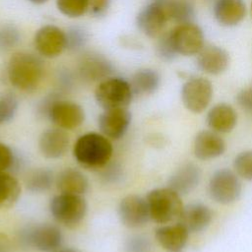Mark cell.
I'll return each mask as SVG.
<instances>
[{
    "label": "cell",
    "instance_id": "cell-5",
    "mask_svg": "<svg viewBox=\"0 0 252 252\" xmlns=\"http://www.w3.org/2000/svg\"><path fill=\"white\" fill-rule=\"evenodd\" d=\"M49 209L58 222L72 227L84 220L87 214V203L82 196L61 193L52 198Z\"/></svg>",
    "mask_w": 252,
    "mask_h": 252
},
{
    "label": "cell",
    "instance_id": "cell-1",
    "mask_svg": "<svg viewBox=\"0 0 252 252\" xmlns=\"http://www.w3.org/2000/svg\"><path fill=\"white\" fill-rule=\"evenodd\" d=\"M7 74L13 87L24 92H32L39 86L44 66L39 57L28 52H18L10 58Z\"/></svg>",
    "mask_w": 252,
    "mask_h": 252
},
{
    "label": "cell",
    "instance_id": "cell-24",
    "mask_svg": "<svg viewBox=\"0 0 252 252\" xmlns=\"http://www.w3.org/2000/svg\"><path fill=\"white\" fill-rule=\"evenodd\" d=\"M56 187L63 194L84 195L89 188V181L85 174L75 168H66L56 177Z\"/></svg>",
    "mask_w": 252,
    "mask_h": 252
},
{
    "label": "cell",
    "instance_id": "cell-19",
    "mask_svg": "<svg viewBox=\"0 0 252 252\" xmlns=\"http://www.w3.org/2000/svg\"><path fill=\"white\" fill-rule=\"evenodd\" d=\"M197 64L205 73L219 75L229 65V55L221 47L215 45L204 46L197 54Z\"/></svg>",
    "mask_w": 252,
    "mask_h": 252
},
{
    "label": "cell",
    "instance_id": "cell-16",
    "mask_svg": "<svg viewBox=\"0 0 252 252\" xmlns=\"http://www.w3.org/2000/svg\"><path fill=\"white\" fill-rule=\"evenodd\" d=\"M225 151V143L219 133L213 130L199 132L194 140V155L201 160H208L221 156Z\"/></svg>",
    "mask_w": 252,
    "mask_h": 252
},
{
    "label": "cell",
    "instance_id": "cell-28",
    "mask_svg": "<svg viewBox=\"0 0 252 252\" xmlns=\"http://www.w3.org/2000/svg\"><path fill=\"white\" fill-rule=\"evenodd\" d=\"M53 183V173L46 168H37L31 171L26 177L27 188L34 193L48 190Z\"/></svg>",
    "mask_w": 252,
    "mask_h": 252
},
{
    "label": "cell",
    "instance_id": "cell-38",
    "mask_svg": "<svg viewBox=\"0 0 252 252\" xmlns=\"http://www.w3.org/2000/svg\"><path fill=\"white\" fill-rule=\"evenodd\" d=\"M110 4V0H89V10L92 15L99 17L103 15Z\"/></svg>",
    "mask_w": 252,
    "mask_h": 252
},
{
    "label": "cell",
    "instance_id": "cell-2",
    "mask_svg": "<svg viewBox=\"0 0 252 252\" xmlns=\"http://www.w3.org/2000/svg\"><path fill=\"white\" fill-rule=\"evenodd\" d=\"M112 152L109 139L101 133H87L79 137L73 148L77 162L88 169H98L106 165Z\"/></svg>",
    "mask_w": 252,
    "mask_h": 252
},
{
    "label": "cell",
    "instance_id": "cell-17",
    "mask_svg": "<svg viewBox=\"0 0 252 252\" xmlns=\"http://www.w3.org/2000/svg\"><path fill=\"white\" fill-rule=\"evenodd\" d=\"M69 137L61 128L47 129L41 133L38 140V148L41 155L47 158H59L68 150Z\"/></svg>",
    "mask_w": 252,
    "mask_h": 252
},
{
    "label": "cell",
    "instance_id": "cell-32",
    "mask_svg": "<svg viewBox=\"0 0 252 252\" xmlns=\"http://www.w3.org/2000/svg\"><path fill=\"white\" fill-rule=\"evenodd\" d=\"M21 35L18 29L11 25L0 27V49L9 50L15 47L20 41Z\"/></svg>",
    "mask_w": 252,
    "mask_h": 252
},
{
    "label": "cell",
    "instance_id": "cell-35",
    "mask_svg": "<svg viewBox=\"0 0 252 252\" xmlns=\"http://www.w3.org/2000/svg\"><path fill=\"white\" fill-rule=\"evenodd\" d=\"M14 162L12 150L5 144L0 143V172H6Z\"/></svg>",
    "mask_w": 252,
    "mask_h": 252
},
{
    "label": "cell",
    "instance_id": "cell-37",
    "mask_svg": "<svg viewBox=\"0 0 252 252\" xmlns=\"http://www.w3.org/2000/svg\"><path fill=\"white\" fill-rule=\"evenodd\" d=\"M158 54L163 60H169L176 54L172 48L168 34L164 35L159 40V42L158 44Z\"/></svg>",
    "mask_w": 252,
    "mask_h": 252
},
{
    "label": "cell",
    "instance_id": "cell-29",
    "mask_svg": "<svg viewBox=\"0 0 252 252\" xmlns=\"http://www.w3.org/2000/svg\"><path fill=\"white\" fill-rule=\"evenodd\" d=\"M19 106V101L15 94L11 92L0 93V124L11 121Z\"/></svg>",
    "mask_w": 252,
    "mask_h": 252
},
{
    "label": "cell",
    "instance_id": "cell-18",
    "mask_svg": "<svg viewBox=\"0 0 252 252\" xmlns=\"http://www.w3.org/2000/svg\"><path fill=\"white\" fill-rule=\"evenodd\" d=\"M158 244L167 252H183L188 241L189 231L176 222L158 227L155 233Z\"/></svg>",
    "mask_w": 252,
    "mask_h": 252
},
{
    "label": "cell",
    "instance_id": "cell-31",
    "mask_svg": "<svg viewBox=\"0 0 252 252\" xmlns=\"http://www.w3.org/2000/svg\"><path fill=\"white\" fill-rule=\"evenodd\" d=\"M235 173L245 179L252 180V151H245L238 154L233 160Z\"/></svg>",
    "mask_w": 252,
    "mask_h": 252
},
{
    "label": "cell",
    "instance_id": "cell-6",
    "mask_svg": "<svg viewBox=\"0 0 252 252\" xmlns=\"http://www.w3.org/2000/svg\"><path fill=\"white\" fill-rule=\"evenodd\" d=\"M209 195L217 203L228 205L241 194V182L235 171L222 168L216 171L209 181Z\"/></svg>",
    "mask_w": 252,
    "mask_h": 252
},
{
    "label": "cell",
    "instance_id": "cell-33",
    "mask_svg": "<svg viewBox=\"0 0 252 252\" xmlns=\"http://www.w3.org/2000/svg\"><path fill=\"white\" fill-rule=\"evenodd\" d=\"M66 34H67V47L70 49L81 48L87 40L85 32L79 29H73L69 31V32Z\"/></svg>",
    "mask_w": 252,
    "mask_h": 252
},
{
    "label": "cell",
    "instance_id": "cell-9",
    "mask_svg": "<svg viewBox=\"0 0 252 252\" xmlns=\"http://www.w3.org/2000/svg\"><path fill=\"white\" fill-rule=\"evenodd\" d=\"M45 113L58 128L72 130L81 126L85 111L81 105L69 100H52L45 107Z\"/></svg>",
    "mask_w": 252,
    "mask_h": 252
},
{
    "label": "cell",
    "instance_id": "cell-4",
    "mask_svg": "<svg viewBox=\"0 0 252 252\" xmlns=\"http://www.w3.org/2000/svg\"><path fill=\"white\" fill-rule=\"evenodd\" d=\"M133 95L130 83L116 77L102 80L94 91L96 102L103 110L127 108Z\"/></svg>",
    "mask_w": 252,
    "mask_h": 252
},
{
    "label": "cell",
    "instance_id": "cell-42",
    "mask_svg": "<svg viewBox=\"0 0 252 252\" xmlns=\"http://www.w3.org/2000/svg\"><path fill=\"white\" fill-rule=\"evenodd\" d=\"M251 10H252V3H251Z\"/></svg>",
    "mask_w": 252,
    "mask_h": 252
},
{
    "label": "cell",
    "instance_id": "cell-3",
    "mask_svg": "<svg viewBox=\"0 0 252 252\" xmlns=\"http://www.w3.org/2000/svg\"><path fill=\"white\" fill-rule=\"evenodd\" d=\"M146 200L151 220L159 224L177 220L183 209L180 195L169 187L152 190Z\"/></svg>",
    "mask_w": 252,
    "mask_h": 252
},
{
    "label": "cell",
    "instance_id": "cell-22",
    "mask_svg": "<svg viewBox=\"0 0 252 252\" xmlns=\"http://www.w3.org/2000/svg\"><path fill=\"white\" fill-rule=\"evenodd\" d=\"M207 122L213 131L228 133L236 125L237 114L229 104L219 103L210 109L207 115Z\"/></svg>",
    "mask_w": 252,
    "mask_h": 252
},
{
    "label": "cell",
    "instance_id": "cell-20",
    "mask_svg": "<svg viewBox=\"0 0 252 252\" xmlns=\"http://www.w3.org/2000/svg\"><path fill=\"white\" fill-rule=\"evenodd\" d=\"M112 72L111 63L102 55L96 53L85 54L79 62V74L88 82H100L108 78Z\"/></svg>",
    "mask_w": 252,
    "mask_h": 252
},
{
    "label": "cell",
    "instance_id": "cell-8",
    "mask_svg": "<svg viewBox=\"0 0 252 252\" xmlns=\"http://www.w3.org/2000/svg\"><path fill=\"white\" fill-rule=\"evenodd\" d=\"M170 43L176 54L190 56L198 54L204 47V34L197 26L189 23L179 24L169 33Z\"/></svg>",
    "mask_w": 252,
    "mask_h": 252
},
{
    "label": "cell",
    "instance_id": "cell-25",
    "mask_svg": "<svg viewBox=\"0 0 252 252\" xmlns=\"http://www.w3.org/2000/svg\"><path fill=\"white\" fill-rule=\"evenodd\" d=\"M160 78L158 73L153 69L138 70L132 77L130 85L133 94L148 95L154 94L159 86Z\"/></svg>",
    "mask_w": 252,
    "mask_h": 252
},
{
    "label": "cell",
    "instance_id": "cell-27",
    "mask_svg": "<svg viewBox=\"0 0 252 252\" xmlns=\"http://www.w3.org/2000/svg\"><path fill=\"white\" fill-rule=\"evenodd\" d=\"M160 1L168 20H174L179 24L189 23L194 15L192 4L187 0H158Z\"/></svg>",
    "mask_w": 252,
    "mask_h": 252
},
{
    "label": "cell",
    "instance_id": "cell-40",
    "mask_svg": "<svg viewBox=\"0 0 252 252\" xmlns=\"http://www.w3.org/2000/svg\"><path fill=\"white\" fill-rule=\"evenodd\" d=\"M55 252H81V251L78 249H75V248H63V249L56 250Z\"/></svg>",
    "mask_w": 252,
    "mask_h": 252
},
{
    "label": "cell",
    "instance_id": "cell-7",
    "mask_svg": "<svg viewBox=\"0 0 252 252\" xmlns=\"http://www.w3.org/2000/svg\"><path fill=\"white\" fill-rule=\"evenodd\" d=\"M21 242L38 251H56L62 243V233L60 229L53 224H35L25 228L21 232Z\"/></svg>",
    "mask_w": 252,
    "mask_h": 252
},
{
    "label": "cell",
    "instance_id": "cell-41",
    "mask_svg": "<svg viewBox=\"0 0 252 252\" xmlns=\"http://www.w3.org/2000/svg\"><path fill=\"white\" fill-rule=\"evenodd\" d=\"M29 1L33 4H42V3H45L47 0H29Z\"/></svg>",
    "mask_w": 252,
    "mask_h": 252
},
{
    "label": "cell",
    "instance_id": "cell-39",
    "mask_svg": "<svg viewBox=\"0 0 252 252\" xmlns=\"http://www.w3.org/2000/svg\"><path fill=\"white\" fill-rule=\"evenodd\" d=\"M10 249L11 245L8 237L5 234L0 233V252H10Z\"/></svg>",
    "mask_w": 252,
    "mask_h": 252
},
{
    "label": "cell",
    "instance_id": "cell-15",
    "mask_svg": "<svg viewBox=\"0 0 252 252\" xmlns=\"http://www.w3.org/2000/svg\"><path fill=\"white\" fill-rule=\"evenodd\" d=\"M213 219L210 208L201 203H193L183 206L177 219V222L189 232H200L207 228Z\"/></svg>",
    "mask_w": 252,
    "mask_h": 252
},
{
    "label": "cell",
    "instance_id": "cell-26",
    "mask_svg": "<svg viewBox=\"0 0 252 252\" xmlns=\"http://www.w3.org/2000/svg\"><path fill=\"white\" fill-rule=\"evenodd\" d=\"M21 195L19 181L7 172H0V209L14 206Z\"/></svg>",
    "mask_w": 252,
    "mask_h": 252
},
{
    "label": "cell",
    "instance_id": "cell-23",
    "mask_svg": "<svg viewBox=\"0 0 252 252\" xmlns=\"http://www.w3.org/2000/svg\"><path fill=\"white\" fill-rule=\"evenodd\" d=\"M215 17L225 27L239 24L246 15V6L243 0H217L215 4Z\"/></svg>",
    "mask_w": 252,
    "mask_h": 252
},
{
    "label": "cell",
    "instance_id": "cell-10",
    "mask_svg": "<svg viewBox=\"0 0 252 252\" xmlns=\"http://www.w3.org/2000/svg\"><path fill=\"white\" fill-rule=\"evenodd\" d=\"M213 97V86L205 78L198 77L188 80L182 87L181 99L184 106L193 113L204 111Z\"/></svg>",
    "mask_w": 252,
    "mask_h": 252
},
{
    "label": "cell",
    "instance_id": "cell-11",
    "mask_svg": "<svg viewBox=\"0 0 252 252\" xmlns=\"http://www.w3.org/2000/svg\"><path fill=\"white\" fill-rule=\"evenodd\" d=\"M33 44L40 55L54 58L67 48V34L56 26L46 25L34 34Z\"/></svg>",
    "mask_w": 252,
    "mask_h": 252
},
{
    "label": "cell",
    "instance_id": "cell-14",
    "mask_svg": "<svg viewBox=\"0 0 252 252\" xmlns=\"http://www.w3.org/2000/svg\"><path fill=\"white\" fill-rule=\"evenodd\" d=\"M130 123L131 113L127 108L103 110L97 120L100 133L112 140L123 137Z\"/></svg>",
    "mask_w": 252,
    "mask_h": 252
},
{
    "label": "cell",
    "instance_id": "cell-21",
    "mask_svg": "<svg viewBox=\"0 0 252 252\" xmlns=\"http://www.w3.org/2000/svg\"><path fill=\"white\" fill-rule=\"evenodd\" d=\"M201 180V169L189 162L181 165L169 178L168 187L179 195L188 194L195 189Z\"/></svg>",
    "mask_w": 252,
    "mask_h": 252
},
{
    "label": "cell",
    "instance_id": "cell-34",
    "mask_svg": "<svg viewBox=\"0 0 252 252\" xmlns=\"http://www.w3.org/2000/svg\"><path fill=\"white\" fill-rule=\"evenodd\" d=\"M125 249L126 252H148L150 249V243L145 237L136 235L127 240Z\"/></svg>",
    "mask_w": 252,
    "mask_h": 252
},
{
    "label": "cell",
    "instance_id": "cell-36",
    "mask_svg": "<svg viewBox=\"0 0 252 252\" xmlns=\"http://www.w3.org/2000/svg\"><path fill=\"white\" fill-rule=\"evenodd\" d=\"M236 101L243 110L252 112V85L238 93L236 95Z\"/></svg>",
    "mask_w": 252,
    "mask_h": 252
},
{
    "label": "cell",
    "instance_id": "cell-13",
    "mask_svg": "<svg viewBox=\"0 0 252 252\" xmlns=\"http://www.w3.org/2000/svg\"><path fill=\"white\" fill-rule=\"evenodd\" d=\"M168 21L165 10L160 1L155 0L144 7L137 16L139 30L149 37H158Z\"/></svg>",
    "mask_w": 252,
    "mask_h": 252
},
{
    "label": "cell",
    "instance_id": "cell-12",
    "mask_svg": "<svg viewBox=\"0 0 252 252\" xmlns=\"http://www.w3.org/2000/svg\"><path fill=\"white\" fill-rule=\"evenodd\" d=\"M118 215L121 222L129 228L141 227L151 220L147 200L135 194L128 195L120 201Z\"/></svg>",
    "mask_w": 252,
    "mask_h": 252
},
{
    "label": "cell",
    "instance_id": "cell-30",
    "mask_svg": "<svg viewBox=\"0 0 252 252\" xmlns=\"http://www.w3.org/2000/svg\"><path fill=\"white\" fill-rule=\"evenodd\" d=\"M56 5L69 18H79L89 10V0H56Z\"/></svg>",
    "mask_w": 252,
    "mask_h": 252
}]
</instances>
